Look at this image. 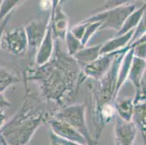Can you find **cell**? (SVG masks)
Segmentation results:
<instances>
[{
	"mask_svg": "<svg viewBox=\"0 0 146 145\" xmlns=\"http://www.w3.org/2000/svg\"><path fill=\"white\" fill-rule=\"evenodd\" d=\"M56 52L54 59L49 60L29 76V80H38L42 83L43 94L50 99L63 104V99L68 97L69 100L74 95L75 87L77 89L76 81L79 80L80 68L75 58L61 53L56 45Z\"/></svg>",
	"mask_w": 146,
	"mask_h": 145,
	"instance_id": "cell-1",
	"label": "cell"
},
{
	"mask_svg": "<svg viewBox=\"0 0 146 145\" xmlns=\"http://www.w3.org/2000/svg\"><path fill=\"white\" fill-rule=\"evenodd\" d=\"M37 99L29 96L22 107L0 128V145H26L37 128L48 118L43 109L35 110Z\"/></svg>",
	"mask_w": 146,
	"mask_h": 145,
	"instance_id": "cell-2",
	"label": "cell"
},
{
	"mask_svg": "<svg viewBox=\"0 0 146 145\" xmlns=\"http://www.w3.org/2000/svg\"><path fill=\"white\" fill-rule=\"evenodd\" d=\"M134 11H135V5L124 2L116 8H112L96 15L92 16L82 23L99 22L101 24L100 28H108L119 31L127 18Z\"/></svg>",
	"mask_w": 146,
	"mask_h": 145,
	"instance_id": "cell-3",
	"label": "cell"
},
{
	"mask_svg": "<svg viewBox=\"0 0 146 145\" xmlns=\"http://www.w3.org/2000/svg\"><path fill=\"white\" fill-rule=\"evenodd\" d=\"M85 104L76 105L66 107L62 112L55 113L54 118L66 122L82 134L88 145H96L97 142L92 137L87 130L84 119Z\"/></svg>",
	"mask_w": 146,
	"mask_h": 145,
	"instance_id": "cell-4",
	"label": "cell"
},
{
	"mask_svg": "<svg viewBox=\"0 0 146 145\" xmlns=\"http://www.w3.org/2000/svg\"><path fill=\"white\" fill-rule=\"evenodd\" d=\"M29 46L26 30L19 27L7 33H4L1 40V47L16 56L25 54Z\"/></svg>",
	"mask_w": 146,
	"mask_h": 145,
	"instance_id": "cell-5",
	"label": "cell"
},
{
	"mask_svg": "<svg viewBox=\"0 0 146 145\" xmlns=\"http://www.w3.org/2000/svg\"><path fill=\"white\" fill-rule=\"evenodd\" d=\"M133 105L132 122L141 132L145 145H146V84L143 81L140 87L137 89Z\"/></svg>",
	"mask_w": 146,
	"mask_h": 145,
	"instance_id": "cell-6",
	"label": "cell"
},
{
	"mask_svg": "<svg viewBox=\"0 0 146 145\" xmlns=\"http://www.w3.org/2000/svg\"><path fill=\"white\" fill-rule=\"evenodd\" d=\"M49 22L50 18L34 20L31 21L25 28L29 47L34 53L38 50L44 38Z\"/></svg>",
	"mask_w": 146,
	"mask_h": 145,
	"instance_id": "cell-7",
	"label": "cell"
},
{
	"mask_svg": "<svg viewBox=\"0 0 146 145\" xmlns=\"http://www.w3.org/2000/svg\"><path fill=\"white\" fill-rule=\"evenodd\" d=\"M49 123L53 133L58 137L82 145H88L83 136L66 122L54 118L49 121Z\"/></svg>",
	"mask_w": 146,
	"mask_h": 145,
	"instance_id": "cell-8",
	"label": "cell"
},
{
	"mask_svg": "<svg viewBox=\"0 0 146 145\" xmlns=\"http://www.w3.org/2000/svg\"><path fill=\"white\" fill-rule=\"evenodd\" d=\"M137 130L132 121L126 122L119 118L114 131L116 145H134Z\"/></svg>",
	"mask_w": 146,
	"mask_h": 145,
	"instance_id": "cell-9",
	"label": "cell"
},
{
	"mask_svg": "<svg viewBox=\"0 0 146 145\" xmlns=\"http://www.w3.org/2000/svg\"><path fill=\"white\" fill-rule=\"evenodd\" d=\"M117 52L118 51L113 52L109 54L100 56L96 60L85 66L84 73L87 76H90L95 79L103 77L109 69L111 62L113 61L115 54H117Z\"/></svg>",
	"mask_w": 146,
	"mask_h": 145,
	"instance_id": "cell-10",
	"label": "cell"
},
{
	"mask_svg": "<svg viewBox=\"0 0 146 145\" xmlns=\"http://www.w3.org/2000/svg\"><path fill=\"white\" fill-rule=\"evenodd\" d=\"M51 15V26L58 38L62 40L66 38L68 26V18L62 10L60 4H54V8Z\"/></svg>",
	"mask_w": 146,
	"mask_h": 145,
	"instance_id": "cell-11",
	"label": "cell"
},
{
	"mask_svg": "<svg viewBox=\"0 0 146 145\" xmlns=\"http://www.w3.org/2000/svg\"><path fill=\"white\" fill-rule=\"evenodd\" d=\"M52 49L53 42L52 38V26L50 19L45 36L38 50V53L36 58L37 65H39V66H42L50 60L53 51Z\"/></svg>",
	"mask_w": 146,
	"mask_h": 145,
	"instance_id": "cell-12",
	"label": "cell"
},
{
	"mask_svg": "<svg viewBox=\"0 0 146 145\" xmlns=\"http://www.w3.org/2000/svg\"><path fill=\"white\" fill-rule=\"evenodd\" d=\"M146 70V60L134 57L132 58V64L130 66L128 74V78L137 89L142 83V78Z\"/></svg>",
	"mask_w": 146,
	"mask_h": 145,
	"instance_id": "cell-13",
	"label": "cell"
},
{
	"mask_svg": "<svg viewBox=\"0 0 146 145\" xmlns=\"http://www.w3.org/2000/svg\"><path fill=\"white\" fill-rule=\"evenodd\" d=\"M134 32H135V29L130 30V31H129L128 33H127L124 35L120 36L118 38L110 40L108 42H106L100 48V56L109 54L110 52H113V51H114V50H118V49L121 47H124L127 43H129L130 40L132 39V38Z\"/></svg>",
	"mask_w": 146,
	"mask_h": 145,
	"instance_id": "cell-14",
	"label": "cell"
},
{
	"mask_svg": "<svg viewBox=\"0 0 146 145\" xmlns=\"http://www.w3.org/2000/svg\"><path fill=\"white\" fill-rule=\"evenodd\" d=\"M115 107L120 115L121 119L126 122L132 121L134 109L132 98H122L117 99Z\"/></svg>",
	"mask_w": 146,
	"mask_h": 145,
	"instance_id": "cell-15",
	"label": "cell"
},
{
	"mask_svg": "<svg viewBox=\"0 0 146 145\" xmlns=\"http://www.w3.org/2000/svg\"><path fill=\"white\" fill-rule=\"evenodd\" d=\"M146 8V3H145L140 9L134 11L132 14L129 16L126 21L124 22V25L121 28V30L118 32V36H122L128 33L130 30L135 29L137 28L138 24L140 23L142 17H143V13Z\"/></svg>",
	"mask_w": 146,
	"mask_h": 145,
	"instance_id": "cell-16",
	"label": "cell"
},
{
	"mask_svg": "<svg viewBox=\"0 0 146 145\" xmlns=\"http://www.w3.org/2000/svg\"><path fill=\"white\" fill-rule=\"evenodd\" d=\"M102 46H97L88 49H82L75 54L74 58L78 64L89 65L100 57V51Z\"/></svg>",
	"mask_w": 146,
	"mask_h": 145,
	"instance_id": "cell-17",
	"label": "cell"
},
{
	"mask_svg": "<svg viewBox=\"0 0 146 145\" xmlns=\"http://www.w3.org/2000/svg\"><path fill=\"white\" fill-rule=\"evenodd\" d=\"M19 81L17 76L13 74L7 69L0 66V87L7 86L8 87L13 83Z\"/></svg>",
	"mask_w": 146,
	"mask_h": 145,
	"instance_id": "cell-18",
	"label": "cell"
},
{
	"mask_svg": "<svg viewBox=\"0 0 146 145\" xmlns=\"http://www.w3.org/2000/svg\"><path fill=\"white\" fill-rule=\"evenodd\" d=\"M146 33V8L145 10L144 13H143V17H142L141 20H140V23L138 24V26H137L136 28L135 29V32L132 36V39L130 40L129 44L128 46H130L132 43L137 41V39L140 38L143 34Z\"/></svg>",
	"mask_w": 146,
	"mask_h": 145,
	"instance_id": "cell-19",
	"label": "cell"
},
{
	"mask_svg": "<svg viewBox=\"0 0 146 145\" xmlns=\"http://www.w3.org/2000/svg\"><path fill=\"white\" fill-rule=\"evenodd\" d=\"M132 47L133 48L134 57L146 60V42L134 45Z\"/></svg>",
	"mask_w": 146,
	"mask_h": 145,
	"instance_id": "cell-20",
	"label": "cell"
},
{
	"mask_svg": "<svg viewBox=\"0 0 146 145\" xmlns=\"http://www.w3.org/2000/svg\"><path fill=\"white\" fill-rule=\"evenodd\" d=\"M52 136L53 137H54V139H55L60 145H82L79 143H76V142H70V141L66 140V139H61V138L58 137V136H56L54 135V134H52Z\"/></svg>",
	"mask_w": 146,
	"mask_h": 145,
	"instance_id": "cell-21",
	"label": "cell"
},
{
	"mask_svg": "<svg viewBox=\"0 0 146 145\" xmlns=\"http://www.w3.org/2000/svg\"><path fill=\"white\" fill-rule=\"evenodd\" d=\"M10 18V14L8 15L5 17L3 20L2 21V23H1V26H0V46H1V40H2V35L4 34V30L5 28V26L8 23L9 19Z\"/></svg>",
	"mask_w": 146,
	"mask_h": 145,
	"instance_id": "cell-22",
	"label": "cell"
},
{
	"mask_svg": "<svg viewBox=\"0 0 146 145\" xmlns=\"http://www.w3.org/2000/svg\"><path fill=\"white\" fill-rule=\"evenodd\" d=\"M146 42V33L145 34H143L141 37H140L139 39H137V41H135L134 43H132V44L130 45L129 46H134V45H136V44H142V43H145Z\"/></svg>",
	"mask_w": 146,
	"mask_h": 145,
	"instance_id": "cell-23",
	"label": "cell"
},
{
	"mask_svg": "<svg viewBox=\"0 0 146 145\" xmlns=\"http://www.w3.org/2000/svg\"><path fill=\"white\" fill-rule=\"evenodd\" d=\"M5 114H4V112H1L0 113V128L3 126V125L5 124Z\"/></svg>",
	"mask_w": 146,
	"mask_h": 145,
	"instance_id": "cell-24",
	"label": "cell"
},
{
	"mask_svg": "<svg viewBox=\"0 0 146 145\" xmlns=\"http://www.w3.org/2000/svg\"><path fill=\"white\" fill-rule=\"evenodd\" d=\"M52 145H60L55 139L52 136Z\"/></svg>",
	"mask_w": 146,
	"mask_h": 145,
	"instance_id": "cell-25",
	"label": "cell"
},
{
	"mask_svg": "<svg viewBox=\"0 0 146 145\" xmlns=\"http://www.w3.org/2000/svg\"><path fill=\"white\" fill-rule=\"evenodd\" d=\"M7 86H2V87H0V96L2 95L3 94V92L5 91V90L7 89Z\"/></svg>",
	"mask_w": 146,
	"mask_h": 145,
	"instance_id": "cell-26",
	"label": "cell"
},
{
	"mask_svg": "<svg viewBox=\"0 0 146 145\" xmlns=\"http://www.w3.org/2000/svg\"><path fill=\"white\" fill-rule=\"evenodd\" d=\"M2 1H0V7H1V5H2Z\"/></svg>",
	"mask_w": 146,
	"mask_h": 145,
	"instance_id": "cell-27",
	"label": "cell"
},
{
	"mask_svg": "<svg viewBox=\"0 0 146 145\" xmlns=\"http://www.w3.org/2000/svg\"><path fill=\"white\" fill-rule=\"evenodd\" d=\"M0 21H2V18L1 17H0Z\"/></svg>",
	"mask_w": 146,
	"mask_h": 145,
	"instance_id": "cell-28",
	"label": "cell"
}]
</instances>
